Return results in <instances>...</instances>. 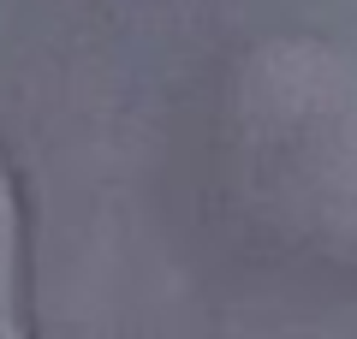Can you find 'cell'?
<instances>
[{
  "label": "cell",
  "mask_w": 357,
  "mask_h": 339,
  "mask_svg": "<svg viewBox=\"0 0 357 339\" xmlns=\"http://www.w3.org/2000/svg\"><path fill=\"white\" fill-rule=\"evenodd\" d=\"M0 190H6V214H13V262H6V339H36V315H30V190L18 167L0 155Z\"/></svg>",
  "instance_id": "1"
}]
</instances>
